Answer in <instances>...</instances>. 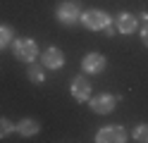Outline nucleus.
Segmentation results:
<instances>
[{
  "mask_svg": "<svg viewBox=\"0 0 148 143\" xmlns=\"http://www.w3.org/2000/svg\"><path fill=\"white\" fill-rule=\"evenodd\" d=\"M10 48H12V55L19 62H34L36 57H38V43H36L34 38H29V36L14 38Z\"/></svg>",
  "mask_w": 148,
  "mask_h": 143,
  "instance_id": "nucleus-1",
  "label": "nucleus"
},
{
  "mask_svg": "<svg viewBox=\"0 0 148 143\" xmlns=\"http://www.w3.org/2000/svg\"><path fill=\"white\" fill-rule=\"evenodd\" d=\"M55 17L62 26H74L81 19V3L79 0H62L55 10Z\"/></svg>",
  "mask_w": 148,
  "mask_h": 143,
  "instance_id": "nucleus-2",
  "label": "nucleus"
},
{
  "mask_svg": "<svg viewBox=\"0 0 148 143\" xmlns=\"http://www.w3.org/2000/svg\"><path fill=\"white\" fill-rule=\"evenodd\" d=\"M81 24H84V29H88V31H105V29L112 24V19H110L108 12H103V10H86V12H81Z\"/></svg>",
  "mask_w": 148,
  "mask_h": 143,
  "instance_id": "nucleus-3",
  "label": "nucleus"
},
{
  "mask_svg": "<svg viewBox=\"0 0 148 143\" xmlns=\"http://www.w3.org/2000/svg\"><path fill=\"white\" fill-rule=\"evenodd\" d=\"M88 107L96 114H110L117 107V98L112 93H98V95H93V100L88 98Z\"/></svg>",
  "mask_w": 148,
  "mask_h": 143,
  "instance_id": "nucleus-4",
  "label": "nucleus"
},
{
  "mask_svg": "<svg viewBox=\"0 0 148 143\" xmlns=\"http://www.w3.org/2000/svg\"><path fill=\"white\" fill-rule=\"evenodd\" d=\"M41 64L45 67V69H62L64 67V53L60 50V48H55V45H50V48H45V50L41 53Z\"/></svg>",
  "mask_w": 148,
  "mask_h": 143,
  "instance_id": "nucleus-5",
  "label": "nucleus"
},
{
  "mask_svg": "<svg viewBox=\"0 0 148 143\" xmlns=\"http://www.w3.org/2000/svg\"><path fill=\"white\" fill-rule=\"evenodd\" d=\"M96 143H124L127 141V131L122 127H103L96 131Z\"/></svg>",
  "mask_w": 148,
  "mask_h": 143,
  "instance_id": "nucleus-6",
  "label": "nucleus"
},
{
  "mask_svg": "<svg viewBox=\"0 0 148 143\" xmlns=\"http://www.w3.org/2000/svg\"><path fill=\"white\" fill-rule=\"evenodd\" d=\"M105 67H108V60L103 53H86L84 60H81V69L86 74H100L105 72Z\"/></svg>",
  "mask_w": 148,
  "mask_h": 143,
  "instance_id": "nucleus-7",
  "label": "nucleus"
},
{
  "mask_svg": "<svg viewBox=\"0 0 148 143\" xmlns=\"http://www.w3.org/2000/svg\"><path fill=\"white\" fill-rule=\"evenodd\" d=\"M69 93L77 103H88L91 98V83L86 81V76H74L69 83Z\"/></svg>",
  "mask_w": 148,
  "mask_h": 143,
  "instance_id": "nucleus-8",
  "label": "nucleus"
},
{
  "mask_svg": "<svg viewBox=\"0 0 148 143\" xmlns=\"http://www.w3.org/2000/svg\"><path fill=\"white\" fill-rule=\"evenodd\" d=\"M112 24H115V31L124 34V36H132L136 31V26H138V19L132 12H119V14H115Z\"/></svg>",
  "mask_w": 148,
  "mask_h": 143,
  "instance_id": "nucleus-9",
  "label": "nucleus"
},
{
  "mask_svg": "<svg viewBox=\"0 0 148 143\" xmlns=\"http://www.w3.org/2000/svg\"><path fill=\"white\" fill-rule=\"evenodd\" d=\"M14 131L19 133V136H24V138H31V136H36V133L41 131V124H38V119H34V117H24L14 127Z\"/></svg>",
  "mask_w": 148,
  "mask_h": 143,
  "instance_id": "nucleus-10",
  "label": "nucleus"
},
{
  "mask_svg": "<svg viewBox=\"0 0 148 143\" xmlns=\"http://www.w3.org/2000/svg\"><path fill=\"white\" fill-rule=\"evenodd\" d=\"M26 76H29V81L34 83H43L45 81V67L41 62H26Z\"/></svg>",
  "mask_w": 148,
  "mask_h": 143,
  "instance_id": "nucleus-11",
  "label": "nucleus"
},
{
  "mask_svg": "<svg viewBox=\"0 0 148 143\" xmlns=\"http://www.w3.org/2000/svg\"><path fill=\"white\" fill-rule=\"evenodd\" d=\"M12 41H14V31H12V26L0 24V50H7V48L12 45Z\"/></svg>",
  "mask_w": 148,
  "mask_h": 143,
  "instance_id": "nucleus-12",
  "label": "nucleus"
},
{
  "mask_svg": "<svg viewBox=\"0 0 148 143\" xmlns=\"http://www.w3.org/2000/svg\"><path fill=\"white\" fill-rule=\"evenodd\" d=\"M134 141L148 143V124H138V127L134 129Z\"/></svg>",
  "mask_w": 148,
  "mask_h": 143,
  "instance_id": "nucleus-13",
  "label": "nucleus"
},
{
  "mask_svg": "<svg viewBox=\"0 0 148 143\" xmlns=\"http://www.w3.org/2000/svg\"><path fill=\"white\" fill-rule=\"evenodd\" d=\"M14 131V124L10 119H5V117H0V138H5V136H10V133Z\"/></svg>",
  "mask_w": 148,
  "mask_h": 143,
  "instance_id": "nucleus-14",
  "label": "nucleus"
},
{
  "mask_svg": "<svg viewBox=\"0 0 148 143\" xmlns=\"http://www.w3.org/2000/svg\"><path fill=\"white\" fill-rule=\"evenodd\" d=\"M141 43L148 48V22L143 24V29H141Z\"/></svg>",
  "mask_w": 148,
  "mask_h": 143,
  "instance_id": "nucleus-15",
  "label": "nucleus"
}]
</instances>
